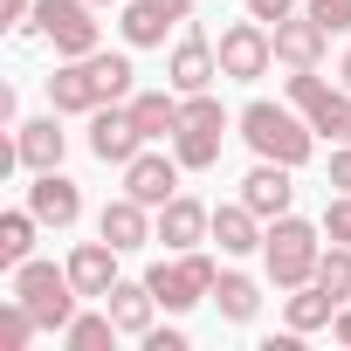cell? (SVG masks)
Listing matches in <instances>:
<instances>
[{
    "label": "cell",
    "mask_w": 351,
    "mask_h": 351,
    "mask_svg": "<svg viewBox=\"0 0 351 351\" xmlns=\"http://www.w3.org/2000/svg\"><path fill=\"white\" fill-rule=\"evenodd\" d=\"M234 131L248 138L255 158H276V165H310V152H317V124L296 104H269V97H255L234 117Z\"/></svg>",
    "instance_id": "1"
},
{
    "label": "cell",
    "mask_w": 351,
    "mask_h": 351,
    "mask_svg": "<svg viewBox=\"0 0 351 351\" xmlns=\"http://www.w3.org/2000/svg\"><path fill=\"white\" fill-rule=\"evenodd\" d=\"M317 255H324V228L296 221V214H276L269 234H262V262H269V282L276 289H303L317 276Z\"/></svg>",
    "instance_id": "2"
},
{
    "label": "cell",
    "mask_w": 351,
    "mask_h": 351,
    "mask_svg": "<svg viewBox=\"0 0 351 351\" xmlns=\"http://www.w3.org/2000/svg\"><path fill=\"white\" fill-rule=\"evenodd\" d=\"M28 35H42L56 49V62L97 56L104 49V21H97V0H35V21Z\"/></svg>",
    "instance_id": "3"
},
{
    "label": "cell",
    "mask_w": 351,
    "mask_h": 351,
    "mask_svg": "<svg viewBox=\"0 0 351 351\" xmlns=\"http://www.w3.org/2000/svg\"><path fill=\"white\" fill-rule=\"evenodd\" d=\"M14 296H21V303L35 310V324H42V330H56V337L69 330V317H76V303H83V296H76V282H69V262L56 269V262H35V255L14 269Z\"/></svg>",
    "instance_id": "4"
},
{
    "label": "cell",
    "mask_w": 351,
    "mask_h": 351,
    "mask_svg": "<svg viewBox=\"0 0 351 351\" xmlns=\"http://www.w3.org/2000/svg\"><path fill=\"white\" fill-rule=\"evenodd\" d=\"M228 110H221V97L214 90H193L186 97V110H180V131H172V152H180V165L186 172H207V165H221V138H228Z\"/></svg>",
    "instance_id": "5"
},
{
    "label": "cell",
    "mask_w": 351,
    "mask_h": 351,
    "mask_svg": "<svg viewBox=\"0 0 351 351\" xmlns=\"http://www.w3.org/2000/svg\"><path fill=\"white\" fill-rule=\"evenodd\" d=\"M214 255L207 248H180V255H172V262H152L145 269V282H152V296H158V310H172V317H180V310H193V303H207L214 296Z\"/></svg>",
    "instance_id": "6"
},
{
    "label": "cell",
    "mask_w": 351,
    "mask_h": 351,
    "mask_svg": "<svg viewBox=\"0 0 351 351\" xmlns=\"http://www.w3.org/2000/svg\"><path fill=\"white\" fill-rule=\"evenodd\" d=\"M214 49H221V76H228V83H262V76H269V62H276V28L248 14V21L221 28V42H214Z\"/></svg>",
    "instance_id": "7"
},
{
    "label": "cell",
    "mask_w": 351,
    "mask_h": 351,
    "mask_svg": "<svg viewBox=\"0 0 351 351\" xmlns=\"http://www.w3.org/2000/svg\"><path fill=\"white\" fill-rule=\"evenodd\" d=\"M180 21H193V0H124L117 35H124V49H165V35Z\"/></svg>",
    "instance_id": "8"
},
{
    "label": "cell",
    "mask_w": 351,
    "mask_h": 351,
    "mask_svg": "<svg viewBox=\"0 0 351 351\" xmlns=\"http://www.w3.org/2000/svg\"><path fill=\"white\" fill-rule=\"evenodd\" d=\"M90 152H97L104 165H131V158L145 152V131H138L131 104H104V110H90Z\"/></svg>",
    "instance_id": "9"
},
{
    "label": "cell",
    "mask_w": 351,
    "mask_h": 351,
    "mask_svg": "<svg viewBox=\"0 0 351 351\" xmlns=\"http://www.w3.org/2000/svg\"><path fill=\"white\" fill-rule=\"evenodd\" d=\"M214 76H221V49L200 35V28H186L180 42H172V62H165V83L180 90V97H193V90H214Z\"/></svg>",
    "instance_id": "10"
},
{
    "label": "cell",
    "mask_w": 351,
    "mask_h": 351,
    "mask_svg": "<svg viewBox=\"0 0 351 351\" xmlns=\"http://www.w3.org/2000/svg\"><path fill=\"white\" fill-rule=\"evenodd\" d=\"M180 172H186V165H180V152H138V158L124 165V193H131V200H145V207L158 214L172 193H180Z\"/></svg>",
    "instance_id": "11"
},
{
    "label": "cell",
    "mask_w": 351,
    "mask_h": 351,
    "mask_svg": "<svg viewBox=\"0 0 351 351\" xmlns=\"http://www.w3.org/2000/svg\"><path fill=\"white\" fill-rule=\"evenodd\" d=\"M56 117H62V110L14 124V165H21V172H56V165H62V152H69V131H62Z\"/></svg>",
    "instance_id": "12"
},
{
    "label": "cell",
    "mask_w": 351,
    "mask_h": 351,
    "mask_svg": "<svg viewBox=\"0 0 351 351\" xmlns=\"http://www.w3.org/2000/svg\"><path fill=\"white\" fill-rule=\"evenodd\" d=\"M97 234L110 241V248H145V241H158V214L145 207V200H131V193H117V200H104V214H97Z\"/></svg>",
    "instance_id": "13"
},
{
    "label": "cell",
    "mask_w": 351,
    "mask_h": 351,
    "mask_svg": "<svg viewBox=\"0 0 351 351\" xmlns=\"http://www.w3.org/2000/svg\"><path fill=\"white\" fill-rule=\"evenodd\" d=\"M207 234H214V207H200L193 193H172V200L158 207V248H165V255L200 248Z\"/></svg>",
    "instance_id": "14"
},
{
    "label": "cell",
    "mask_w": 351,
    "mask_h": 351,
    "mask_svg": "<svg viewBox=\"0 0 351 351\" xmlns=\"http://www.w3.org/2000/svg\"><path fill=\"white\" fill-rule=\"evenodd\" d=\"M49 110H62V117H90V110H104V90H97L90 56L56 62V76H49Z\"/></svg>",
    "instance_id": "15"
},
{
    "label": "cell",
    "mask_w": 351,
    "mask_h": 351,
    "mask_svg": "<svg viewBox=\"0 0 351 351\" xmlns=\"http://www.w3.org/2000/svg\"><path fill=\"white\" fill-rule=\"evenodd\" d=\"M117 255H124V248H110L104 234L69 248V282H76L83 303H104V296H110V282H117Z\"/></svg>",
    "instance_id": "16"
},
{
    "label": "cell",
    "mask_w": 351,
    "mask_h": 351,
    "mask_svg": "<svg viewBox=\"0 0 351 351\" xmlns=\"http://www.w3.org/2000/svg\"><path fill=\"white\" fill-rule=\"evenodd\" d=\"M28 207H35L42 228H76V221H83V193H76V180H69L62 165H56V172H35Z\"/></svg>",
    "instance_id": "17"
},
{
    "label": "cell",
    "mask_w": 351,
    "mask_h": 351,
    "mask_svg": "<svg viewBox=\"0 0 351 351\" xmlns=\"http://www.w3.org/2000/svg\"><path fill=\"white\" fill-rule=\"evenodd\" d=\"M296 165H276V158H262L248 180H241V200L262 214V221H276V214H289V200H296V180H289Z\"/></svg>",
    "instance_id": "18"
},
{
    "label": "cell",
    "mask_w": 351,
    "mask_h": 351,
    "mask_svg": "<svg viewBox=\"0 0 351 351\" xmlns=\"http://www.w3.org/2000/svg\"><path fill=\"white\" fill-rule=\"evenodd\" d=\"M262 234H269V221H262L248 200L214 207V234H207V241H221V255H255V248H262Z\"/></svg>",
    "instance_id": "19"
},
{
    "label": "cell",
    "mask_w": 351,
    "mask_h": 351,
    "mask_svg": "<svg viewBox=\"0 0 351 351\" xmlns=\"http://www.w3.org/2000/svg\"><path fill=\"white\" fill-rule=\"evenodd\" d=\"M324 28L310 21V14H289V21H276V62L282 69H317L324 62Z\"/></svg>",
    "instance_id": "20"
},
{
    "label": "cell",
    "mask_w": 351,
    "mask_h": 351,
    "mask_svg": "<svg viewBox=\"0 0 351 351\" xmlns=\"http://www.w3.org/2000/svg\"><path fill=\"white\" fill-rule=\"evenodd\" d=\"M104 310L117 317V330L124 337H145L152 324H158V296H152V282H110V296H104Z\"/></svg>",
    "instance_id": "21"
},
{
    "label": "cell",
    "mask_w": 351,
    "mask_h": 351,
    "mask_svg": "<svg viewBox=\"0 0 351 351\" xmlns=\"http://www.w3.org/2000/svg\"><path fill=\"white\" fill-rule=\"evenodd\" d=\"M180 110H186V97L180 90H131V117H138V131H145V145H172V131H180Z\"/></svg>",
    "instance_id": "22"
},
{
    "label": "cell",
    "mask_w": 351,
    "mask_h": 351,
    "mask_svg": "<svg viewBox=\"0 0 351 351\" xmlns=\"http://www.w3.org/2000/svg\"><path fill=\"white\" fill-rule=\"evenodd\" d=\"M337 310H344V303H337L324 282H303V289H289V296H282V317H289V330H303V337H310V330H324V324H337Z\"/></svg>",
    "instance_id": "23"
},
{
    "label": "cell",
    "mask_w": 351,
    "mask_h": 351,
    "mask_svg": "<svg viewBox=\"0 0 351 351\" xmlns=\"http://www.w3.org/2000/svg\"><path fill=\"white\" fill-rule=\"evenodd\" d=\"M214 310H221L228 324H255V310H262V289H255L241 269H221V276H214Z\"/></svg>",
    "instance_id": "24"
},
{
    "label": "cell",
    "mask_w": 351,
    "mask_h": 351,
    "mask_svg": "<svg viewBox=\"0 0 351 351\" xmlns=\"http://www.w3.org/2000/svg\"><path fill=\"white\" fill-rule=\"evenodd\" d=\"M35 228H42V221H35V207L0 214V269H8V276H14V269L35 255Z\"/></svg>",
    "instance_id": "25"
},
{
    "label": "cell",
    "mask_w": 351,
    "mask_h": 351,
    "mask_svg": "<svg viewBox=\"0 0 351 351\" xmlns=\"http://www.w3.org/2000/svg\"><path fill=\"white\" fill-rule=\"evenodd\" d=\"M124 330H117V317L110 310H76L69 317V330H62V344L69 351H104V344H117Z\"/></svg>",
    "instance_id": "26"
},
{
    "label": "cell",
    "mask_w": 351,
    "mask_h": 351,
    "mask_svg": "<svg viewBox=\"0 0 351 351\" xmlns=\"http://www.w3.org/2000/svg\"><path fill=\"white\" fill-rule=\"evenodd\" d=\"M90 69H97V90H104V104H131V56H110V49H97L90 56Z\"/></svg>",
    "instance_id": "27"
},
{
    "label": "cell",
    "mask_w": 351,
    "mask_h": 351,
    "mask_svg": "<svg viewBox=\"0 0 351 351\" xmlns=\"http://www.w3.org/2000/svg\"><path fill=\"white\" fill-rule=\"evenodd\" d=\"M310 282H324L337 303H351V248L344 241H324V255H317V276Z\"/></svg>",
    "instance_id": "28"
},
{
    "label": "cell",
    "mask_w": 351,
    "mask_h": 351,
    "mask_svg": "<svg viewBox=\"0 0 351 351\" xmlns=\"http://www.w3.org/2000/svg\"><path fill=\"white\" fill-rule=\"evenodd\" d=\"M42 324H35V310L8 289V303H0V351H28V337H35Z\"/></svg>",
    "instance_id": "29"
},
{
    "label": "cell",
    "mask_w": 351,
    "mask_h": 351,
    "mask_svg": "<svg viewBox=\"0 0 351 351\" xmlns=\"http://www.w3.org/2000/svg\"><path fill=\"white\" fill-rule=\"evenodd\" d=\"M324 35H351V0H310V8H303Z\"/></svg>",
    "instance_id": "30"
},
{
    "label": "cell",
    "mask_w": 351,
    "mask_h": 351,
    "mask_svg": "<svg viewBox=\"0 0 351 351\" xmlns=\"http://www.w3.org/2000/svg\"><path fill=\"white\" fill-rule=\"evenodd\" d=\"M317 228H324V241H344L351 248V193H330V207H324Z\"/></svg>",
    "instance_id": "31"
},
{
    "label": "cell",
    "mask_w": 351,
    "mask_h": 351,
    "mask_svg": "<svg viewBox=\"0 0 351 351\" xmlns=\"http://www.w3.org/2000/svg\"><path fill=\"white\" fill-rule=\"evenodd\" d=\"M28 21H35V0H0V28L28 35Z\"/></svg>",
    "instance_id": "32"
},
{
    "label": "cell",
    "mask_w": 351,
    "mask_h": 351,
    "mask_svg": "<svg viewBox=\"0 0 351 351\" xmlns=\"http://www.w3.org/2000/svg\"><path fill=\"white\" fill-rule=\"evenodd\" d=\"M138 344H145V351H186V330H165V324H152Z\"/></svg>",
    "instance_id": "33"
},
{
    "label": "cell",
    "mask_w": 351,
    "mask_h": 351,
    "mask_svg": "<svg viewBox=\"0 0 351 351\" xmlns=\"http://www.w3.org/2000/svg\"><path fill=\"white\" fill-rule=\"evenodd\" d=\"M248 14L276 28V21H289V14H296V0H248Z\"/></svg>",
    "instance_id": "34"
},
{
    "label": "cell",
    "mask_w": 351,
    "mask_h": 351,
    "mask_svg": "<svg viewBox=\"0 0 351 351\" xmlns=\"http://www.w3.org/2000/svg\"><path fill=\"white\" fill-rule=\"evenodd\" d=\"M330 186H337V193H351V145H337V152H330Z\"/></svg>",
    "instance_id": "35"
},
{
    "label": "cell",
    "mask_w": 351,
    "mask_h": 351,
    "mask_svg": "<svg viewBox=\"0 0 351 351\" xmlns=\"http://www.w3.org/2000/svg\"><path fill=\"white\" fill-rule=\"evenodd\" d=\"M330 330H337V344H344V351H351V303H344V310H337V324H330Z\"/></svg>",
    "instance_id": "36"
},
{
    "label": "cell",
    "mask_w": 351,
    "mask_h": 351,
    "mask_svg": "<svg viewBox=\"0 0 351 351\" xmlns=\"http://www.w3.org/2000/svg\"><path fill=\"white\" fill-rule=\"evenodd\" d=\"M337 83H344V90H351V49H344V62H337Z\"/></svg>",
    "instance_id": "37"
},
{
    "label": "cell",
    "mask_w": 351,
    "mask_h": 351,
    "mask_svg": "<svg viewBox=\"0 0 351 351\" xmlns=\"http://www.w3.org/2000/svg\"><path fill=\"white\" fill-rule=\"evenodd\" d=\"M97 8H117V0H97Z\"/></svg>",
    "instance_id": "38"
}]
</instances>
